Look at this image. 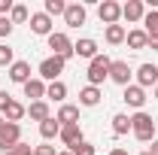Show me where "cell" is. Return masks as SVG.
<instances>
[{
  "instance_id": "cell-1",
  "label": "cell",
  "mask_w": 158,
  "mask_h": 155,
  "mask_svg": "<svg viewBox=\"0 0 158 155\" xmlns=\"http://www.w3.org/2000/svg\"><path fill=\"white\" fill-rule=\"evenodd\" d=\"M131 134L137 137L140 143H149V140L155 137V119L149 116V113H143V110L134 113V116H131Z\"/></svg>"
},
{
  "instance_id": "cell-2",
  "label": "cell",
  "mask_w": 158,
  "mask_h": 155,
  "mask_svg": "<svg viewBox=\"0 0 158 155\" xmlns=\"http://www.w3.org/2000/svg\"><path fill=\"white\" fill-rule=\"evenodd\" d=\"M110 67H113V61L106 58V55L91 58V61H88V85H94V88H98L103 79H110Z\"/></svg>"
},
{
  "instance_id": "cell-3",
  "label": "cell",
  "mask_w": 158,
  "mask_h": 155,
  "mask_svg": "<svg viewBox=\"0 0 158 155\" xmlns=\"http://www.w3.org/2000/svg\"><path fill=\"white\" fill-rule=\"evenodd\" d=\"M46 40H49V49H52V55H58V58H64V61L73 58V43H70V37H67V34L52 31Z\"/></svg>"
},
{
  "instance_id": "cell-4",
  "label": "cell",
  "mask_w": 158,
  "mask_h": 155,
  "mask_svg": "<svg viewBox=\"0 0 158 155\" xmlns=\"http://www.w3.org/2000/svg\"><path fill=\"white\" fill-rule=\"evenodd\" d=\"M64 64H67L64 58H58V55H49V58L40 64V79L58 82V79H61V73H64Z\"/></svg>"
},
{
  "instance_id": "cell-5",
  "label": "cell",
  "mask_w": 158,
  "mask_h": 155,
  "mask_svg": "<svg viewBox=\"0 0 158 155\" xmlns=\"http://www.w3.org/2000/svg\"><path fill=\"white\" fill-rule=\"evenodd\" d=\"M21 143V125H12V122H3L0 125V149L9 152L12 146Z\"/></svg>"
},
{
  "instance_id": "cell-6",
  "label": "cell",
  "mask_w": 158,
  "mask_h": 155,
  "mask_svg": "<svg viewBox=\"0 0 158 155\" xmlns=\"http://www.w3.org/2000/svg\"><path fill=\"white\" fill-rule=\"evenodd\" d=\"M98 15L100 21L110 27V24H118V19H122V3H116V0H103L98 6Z\"/></svg>"
},
{
  "instance_id": "cell-7",
  "label": "cell",
  "mask_w": 158,
  "mask_h": 155,
  "mask_svg": "<svg viewBox=\"0 0 158 155\" xmlns=\"http://www.w3.org/2000/svg\"><path fill=\"white\" fill-rule=\"evenodd\" d=\"M131 67H128V61H113V67H110V79L116 82V85H122V88H128L131 85Z\"/></svg>"
},
{
  "instance_id": "cell-8",
  "label": "cell",
  "mask_w": 158,
  "mask_h": 155,
  "mask_svg": "<svg viewBox=\"0 0 158 155\" xmlns=\"http://www.w3.org/2000/svg\"><path fill=\"white\" fill-rule=\"evenodd\" d=\"M85 6L82 3H67V9H64V21H67V27H82L85 24Z\"/></svg>"
},
{
  "instance_id": "cell-9",
  "label": "cell",
  "mask_w": 158,
  "mask_h": 155,
  "mask_svg": "<svg viewBox=\"0 0 158 155\" xmlns=\"http://www.w3.org/2000/svg\"><path fill=\"white\" fill-rule=\"evenodd\" d=\"M143 15H146V3H143V0H128V3H122V19L143 21Z\"/></svg>"
},
{
  "instance_id": "cell-10",
  "label": "cell",
  "mask_w": 158,
  "mask_h": 155,
  "mask_svg": "<svg viewBox=\"0 0 158 155\" xmlns=\"http://www.w3.org/2000/svg\"><path fill=\"white\" fill-rule=\"evenodd\" d=\"M137 85H140V88L158 85V67H155V64H140V70H137Z\"/></svg>"
},
{
  "instance_id": "cell-11",
  "label": "cell",
  "mask_w": 158,
  "mask_h": 155,
  "mask_svg": "<svg viewBox=\"0 0 158 155\" xmlns=\"http://www.w3.org/2000/svg\"><path fill=\"white\" fill-rule=\"evenodd\" d=\"M73 55H79V58H98L100 52H98V43H94V40L91 37H82L79 40V43H73Z\"/></svg>"
},
{
  "instance_id": "cell-12",
  "label": "cell",
  "mask_w": 158,
  "mask_h": 155,
  "mask_svg": "<svg viewBox=\"0 0 158 155\" xmlns=\"http://www.w3.org/2000/svg\"><path fill=\"white\" fill-rule=\"evenodd\" d=\"M31 31L40 34V37H49L52 34V19L46 12H31Z\"/></svg>"
},
{
  "instance_id": "cell-13",
  "label": "cell",
  "mask_w": 158,
  "mask_h": 155,
  "mask_svg": "<svg viewBox=\"0 0 158 155\" xmlns=\"http://www.w3.org/2000/svg\"><path fill=\"white\" fill-rule=\"evenodd\" d=\"M125 103L128 107H134V110H143V103H146V88H140V85H128L125 88Z\"/></svg>"
},
{
  "instance_id": "cell-14",
  "label": "cell",
  "mask_w": 158,
  "mask_h": 155,
  "mask_svg": "<svg viewBox=\"0 0 158 155\" xmlns=\"http://www.w3.org/2000/svg\"><path fill=\"white\" fill-rule=\"evenodd\" d=\"M58 137H61V143H64V146H70V149H73L76 143H82V140H85V137H82V128H79V125H64Z\"/></svg>"
},
{
  "instance_id": "cell-15",
  "label": "cell",
  "mask_w": 158,
  "mask_h": 155,
  "mask_svg": "<svg viewBox=\"0 0 158 155\" xmlns=\"http://www.w3.org/2000/svg\"><path fill=\"white\" fill-rule=\"evenodd\" d=\"M58 125L64 128V125H79V107H73V103H61L58 110Z\"/></svg>"
},
{
  "instance_id": "cell-16",
  "label": "cell",
  "mask_w": 158,
  "mask_h": 155,
  "mask_svg": "<svg viewBox=\"0 0 158 155\" xmlns=\"http://www.w3.org/2000/svg\"><path fill=\"white\" fill-rule=\"evenodd\" d=\"M24 116H27V107L19 103V100H9V107L3 110V122H12V125H19Z\"/></svg>"
},
{
  "instance_id": "cell-17",
  "label": "cell",
  "mask_w": 158,
  "mask_h": 155,
  "mask_svg": "<svg viewBox=\"0 0 158 155\" xmlns=\"http://www.w3.org/2000/svg\"><path fill=\"white\" fill-rule=\"evenodd\" d=\"M9 79L19 82V85L31 82V64H27V61H15V64L9 67Z\"/></svg>"
},
{
  "instance_id": "cell-18",
  "label": "cell",
  "mask_w": 158,
  "mask_h": 155,
  "mask_svg": "<svg viewBox=\"0 0 158 155\" xmlns=\"http://www.w3.org/2000/svg\"><path fill=\"white\" fill-rule=\"evenodd\" d=\"M24 97H31V103H34V100H43V97H46V82H43V79L24 82Z\"/></svg>"
},
{
  "instance_id": "cell-19",
  "label": "cell",
  "mask_w": 158,
  "mask_h": 155,
  "mask_svg": "<svg viewBox=\"0 0 158 155\" xmlns=\"http://www.w3.org/2000/svg\"><path fill=\"white\" fill-rule=\"evenodd\" d=\"M58 134H61V125H58L55 116H49L46 122H40V137H43V140H55Z\"/></svg>"
},
{
  "instance_id": "cell-20",
  "label": "cell",
  "mask_w": 158,
  "mask_h": 155,
  "mask_svg": "<svg viewBox=\"0 0 158 155\" xmlns=\"http://www.w3.org/2000/svg\"><path fill=\"white\" fill-rule=\"evenodd\" d=\"M100 88H94V85H85V88H82V91H79V103H82V107H98L100 103Z\"/></svg>"
},
{
  "instance_id": "cell-21",
  "label": "cell",
  "mask_w": 158,
  "mask_h": 155,
  "mask_svg": "<svg viewBox=\"0 0 158 155\" xmlns=\"http://www.w3.org/2000/svg\"><path fill=\"white\" fill-rule=\"evenodd\" d=\"M125 43H128L134 52H140V49H149V37H146V31H128Z\"/></svg>"
},
{
  "instance_id": "cell-22",
  "label": "cell",
  "mask_w": 158,
  "mask_h": 155,
  "mask_svg": "<svg viewBox=\"0 0 158 155\" xmlns=\"http://www.w3.org/2000/svg\"><path fill=\"white\" fill-rule=\"evenodd\" d=\"M27 116L34 119V122H46V119L52 116V113H49V103H46V100H34V103L27 107Z\"/></svg>"
},
{
  "instance_id": "cell-23",
  "label": "cell",
  "mask_w": 158,
  "mask_h": 155,
  "mask_svg": "<svg viewBox=\"0 0 158 155\" xmlns=\"http://www.w3.org/2000/svg\"><path fill=\"white\" fill-rule=\"evenodd\" d=\"M103 37H106V43H110V46H118V43H125L128 31H125L122 24H110V27L103 31Z\"/></svg>"
},
{
  "instance_id": "cell-24",
  "label": "cell",
  "mask_w": 158,
  "mask_h": 155,
  "mask_svg": "<svg viewBox=\"0 0 158 155\" xmlns=\"http://www.w3.org/2000/svg\"><path fill=\"white\" fill-rule=\"evenodd\" d=\"M143 31H146V37L149 40H158V9H152V12H146L143 15Z\"/></svg>"
},
{
  "instance_id": "cell-25",
  "label": "cell",
  "mask_w": 158,
  "mask_h": 155,
  "mask_svg": "<svg viewBox=\"0 0 158 155\" xmlns=\"http://www.w3.org/2000/svg\"><path fill=\"white\" fill-rule=\"evenodd\" d=\"M131 131V116H125V113H116L113 116V134L122 137V134H128Z\"/></svg>"
},
{
  "instance_id": "cell-26",
  "label": "cell",
  "mask_w": 158,
  "mask_h": 155,
  "mask_svg": "<svg viewBox=\"0 0 158 155\" xmlns=\"http://www.w3.org/2000/svg\"><path fill=\"white\" fill-rule=\"evenodd\" d=\"M46 97H52V100H64V97H67V85H64V82H49V85H46Z\"/></svg>"
},
{
  "instance_id": "cell-27",
  "label": "cell",
  "mask_w": 158,
  "mask_h": 155,
  "mask_svg": "<svg viewBox=\"0 0 158 155\" xmlns=\"http://www.w3.org/2000/svg\"><path fill=\"white\" fill-rule=\"evenodd\" d=\"M9 21H12V24H24V21H31L27 6H24V3H15V6H12V12H9Z\"/></svg>"
},
{
  "instance_id": "cell-28",
  "label": "cell",
  "mask_w": 158,
  "mask_h": 155,
  "mask_svg": "<svg viewBox=\"0 0 158 155\" xmlns=\"http://www.w3.org/2000/svg\"><path fill=\"white\" fill-rule=\"evenodd\" d=\"M64 9H67L64 0H46V9H43V12L52 19V15H64Z\"/></svg>"
},
{
  "instance_id": "cell-29",
  "label": "cell",
  "mask_w": 158,
  "mask_h": 155,
  "mask_svg": "<svg viewBox=\"0 0 158 155\" xmlns=\"http://www.w3.org/2000/svg\"><path fill=\"white\" fill-rule=\"evenodd\" d=\"M15 58H12V49H9V43H0V67H12Z\"/></svg>"
},
{
  "instance_id": "cell-30",
  "label": "cell",
  "mask_w": 158,
  "mask_h": 155,
  "mask_svg": "<svg viewBox=\"0 0 158 155\" xmlns=\"http://www.w3.org/2000/svg\"><path fill=\"white\" fill-rule=\"evenodd\" d=\"M70 152H73V155H94V146H91L88 140H82V143H76Z\"/></svg>"
},
{
  "instance_id": "cell-31",
  "label": "cell",
  "mask_w": 158,
  "mask_h": 155,
  "mask_svg": "<svg viewBox=\"0 0 158 155\" xmlns=\"http://www.w3.org/2000/svg\"><path fill=\"white\" fill-rule=\"evenodd\" d=\"M12 27H15V24L9 21V15H0V37H9V34H12Z\"/></svg>"
},
{
  "instance_id": "cell-32",
  "label": "cell",
  "mask_w": 158,
  "mask_h": 155,
  "mask_svg": "<svg viewBox=\"0 0 158 155\" xmlns=\"http://www.w3.org/2000/svg\"><path fill=\"white\" fill-rule=\"evenodd\" d=\"M6 155H34V149H31L27 143H19V146H12V149H9Z\"/></svg>"
},
{
  "instance_id": "cell-33",
  "label": "cell",
  "mask_w": 158,
  "mask_h": 155,
  "mask_svg": "<svg viewBox=\"0 0 158 155\" xmlns=\"http://www.w3.org/2000/svg\"><path fill=\"white\" fill-rule=\"evenodd\" d=\"M34 155H58V152H55V146H46L43 143V146H34Z\"/></svg>"
},
{
  "instance_id": "cell-34",
  "label": "cell",
  "mask_w": 158,
  "mask_h": 155,
  "mask_svg": "<svg viewBox=\"0 0 158 155\" xmlns=\"http://www.w3.org/2000/svg\"><path fill=\"white\" fill-rule=\"evenodd\" d=\"M12 6H15L12 0H0V15H6V12H12Z\"/></svg>"
},
{
  "instance_id": "cell-35",
  "label": "cell",
  "mask_w": 158,
  "mask_h": 155,
  "mask_svg": "<svg viewBox=\"0 0 158 155\" xmlns=\"http://www.w3.org/2000/svg\"><path fill=\"white\" fill-rule=\"evenodd\" d=\"M9 100H12V97L6 94V91H0V116H3V110L9 107Z\"/></svg>"
},
{
  "instance_id": "cell-36",
  "label": "cell",
  "mask_w": 158,
  "mask_h": 155,
  "mask_svg": "<svg viewBox=\"0 0 158 155\" xmlns=\"http://www.w3.org/2000/svg\"><path fill=\"white\" fill-rule=\"evenodd\" d=\"M149 49H152V52H158V40H149Z\"/></svg>"
},
{
  "instance_id": "cell-37",
  "label": "cell",
  "mask_w": 158,
  "mask_h": 155,
  "mask_svg": "<svg viewBox=\"0 0 158 155\" xmlns=\"http://www.w3.org/2000/svg\"><path fill=\"white\" fill-rule=\"evenodd\" d=\"M152 155H158V140H152V149H149Z\"/></svg>"
},
{
  "instance_id": "cell-38",
  "label": "cell",
  "mask_w": 158,
  "mask_h": 155,
  "mask_svg": "<svg viewBox=\"0 0 158 155\" xmlns=\"http://www.w3.org/2000/svg\"><path fill=\"white\" fill-rule=\"evenodd\" d=\"M110 155H128V152H125V149H113Z\"/></svg>"
},
{
  "instance_id": "cell-39",
  "label": "cell",
  "mask_w": 158,
  "mask_h": 155,
  "mask_svg": "<svg viewBox=\"0 0 158 155\" xmlns=\"http://www.w3.org/2000/svg\"><path fill=\"white\" fill-rule=\"evenodd\" d=\"M58 155H73V152H70V149H64V152H58Z\"/></svg>"
},
{
  "instance_id": "cell-40",
  "label": "cell",
  "mask_w": 158,
  "mask_h": 155,
  "mask_svg": "<svg viewBox=\"0 0 158 155\" xmlns=\"http://www.w3.org/2000/svg\"><path fill=\"white\" fill-rule=\"evenodd\" d=\"M155 100H158V85H155Z\"/></svg>"
},
{
  "instance_id": "cell-41",
  "label": "cell",
  "mask_w": 158,
  "mask_h": 155,
  "mask_svg": "<svg viewBox=\"0 0 158 155\" xmlns=\"http://www.w3.org/2000/svg\"><path fill=\"white\" fill-rule=\"evenodd\" d=\"M140 155H152V152H140Z\"/></svg>"
},
{
  "instance_id": "cell-42",
  "label": "cell",
  "mask_w": 158,
  "mask_h": 155,
  "mask_svg": "<svg viewBox=\"0 0 158 155\" xmlns=\"http://www.w3.org/2000/svg\"><path fill=\"white\" fill-rule=\"evenodd\" d=\"M0 125H3V116H0Z\"/></svg>"
}]
</instances>
